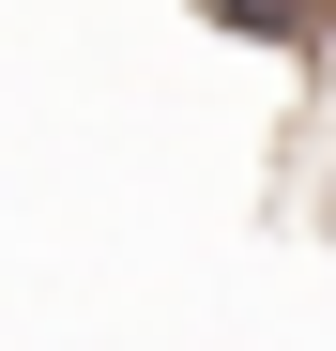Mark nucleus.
Returning <instances> with one entry per match:
<instances>
[{"mask_svg": "<svg viewBox=\"0 0 336 351\" xmlns=\"http://www.w3.org/2000/svg\"><path fill=\"white\" fill-rule=\"evenodd\" d=\"M199 16L230 31V46H291V62H306V46L336 31V0H199Z\"/></svg>", "mask_w": 336, "mask_h": 351, "instance_id": "obj_1", "label": "nucleus"}]
</instances>
